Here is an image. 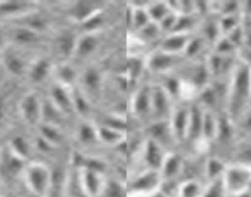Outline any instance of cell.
<instances>
[{
	"label": "cell",
	"instance_id": "obj_1",
	"mask_svg": "<svg viewBox=\"0 0 251 197\" xmlns=\"http://www.w3.org/2000/svg\"><path fill=\"white\" fill-rule=\"evenodd\" d=\"M251 105V69L238 59L229 78L226 90V111L231 121H238Z\"/></svg>",
	"mask_w": 251,
	"mask_h": 197
},
{
	"label": "cell",
	"instance_id": "obj_2",
	"mask_svg": "<svg viewBox=\"0 0 251 197\" xmlns=\"http://www.w3.org/2000/svg\"><path fill=\"white\" fill-rule=\"evenodd\" d=\"M222 182L228 196L248 192L251 186V167L239 163L226 165Z\"/></svg>",
	"mask_w": 251,
	"mask_h": 197
},
{
	"label": "cell",
	"instance_id": "obj_3",
	"mask_svg": "<svg viewBox=\"0 0 251 197\" xmlns=\"http://www.w3.org/2000/svg\"><path fill=\"white\" fill-rule=\"evenodd\" d=\"M25 179L28 189L36 195V196L43 197L48 194L50 189L52 176L50 172L45 165L32 164L25 170Z\"/></svg>",
	"mask_w": 251,
	"mask_h": 197
},
{
	"label": "cell",
	"instance_id": "obj_4",
	"mask_svg": "<svg viewBox=\"0 0 251 197\" xmlns=\"http://www.w3.org/2000/svg\"><path fill=\"white\" fill-rule=\"evenodd\" d=\"M173 110L170 109V94L164 86H153L151 88V114L156 117V121L166 120L165 117L171 116Z\"/></svg>",
	"mask_w": 251,
	"mask_h": 197
},
{
	"label": "cell",
	"instance_id": "obj_5",
	"mask_svg": "<svg viewBox=\"0 0 251 197\" xmlns=\"http://www.w3.org/2000/svg\"><path fill=\"white\" fill-rule=\"evenodd\" d=\"M20 112L26 122L35 124L42 116V104L36 94H27L20 102Z\"/></svg>",
	"mask_w": 251,
	"mask_h": 197
},
{
	"label": "cell",
	"instance_id": "obj_6",
	"mask_svg": "<svg viewBox=\"0 0 251 197\" xmlns=\"http://www.w3.org/2000/svg\"><path fill=\"white\" fill-rule=\"evenodd\" d=\"M1 63L5 67L6 71L14 75H21L28 71V66H26L23 57L14 49L3 48L1 52Z\"/></svg>",
	"mask_w": 251,
	"mask_h": 197
},
{
	"label": "cell",
	"instance_id": "obj_7",
	"mask_svg": "<svg viewBox=\"0 0 251 197\" xmlns=\"http://www.w3.org/2000/svg\"><path fill=\"white\" fill-rule=\"evenodd\" d=\"M144 162L149 167V169H160L161 164L164 162L165 154L163 153V147L159 146L156 142L149 138L148 142L144 144V153H143Z\"/></svg>",
	"mask_w": 251,
	"mask_h": 197
},
{
	"label": "cell",
	"instance_id": "obj_8",
	"mask_svg": "<svg viewBox=\"0 0 251 197\" xmlns=\"http://www.w3.org/2000/svg\"><path fill=\"white\" fill-rule=\"evenodd\" d=\"M81 186L85 190V195L88 197H94L102 189V181L98 172L90 169H85L81 174Z\"/></svg>",
	"mask_w": 251,
	"mask_h": 197
},
{
	"label": "cell",
	"instance_id": "obj_9",
	"mask_svg": "<svg viewBox=\"0 0 251 197\" xmlns=\"http://www.w3.org/2000/svg\"><path fill=\"white\" fill-rule=\"evenodd\" d=\"M133 110L134 114L138 117L151 112V88L146 86V88H141L137 91L136 95H134Z\"/></svg>",
	"mask_w": 251,
	"mask_h": 197
},
{
	"label": "cell",
	"instance_id": "obj_10",
	"mask_svg": "<svg viewBox=\"0 0 251 197\" xmlns=\"http://www.w3.org/2000/svg\"><path fill=\"white\" fill-rule=\"evenodd\" d=\"M182 170V160L177 154L165 155L160 168V175L166 180L175 179Z\"/></svg>",
	"mask_w": 251,
	"mask_h": 197
},
{
	"label": "cell",
	"instance_id": "obj_11",
	"mask_svg": "<svg viewBox=\"0 0 251 197\" xmlns=\"http://www.w3.org/2000/svg\"><path fill=\"white\" fill-rule=\"evenodd\" d=\"M147 13L151 18V23L159 24L165 16H168L171 13V9L169 6V3H151L146 4Z\"/></svg>",
	"mask_w": 251,
	"mask_h": 197
},
{
	"label": "cell",
	"instance_id": "obj_12",
	"mask_svg": "<svg viewBox=\"0 0 251 197\" xmlns=\"http://www.w3.org/2000/svg\"><path fill=\"white\" fill-rule=\"evenodd\" d=\"M203 187L197 180H187L177 189V197H201Z\"/></svg>",
	"mask_w": 251,
	"mask_h": 197
},
{
	"label": "cell",
	"instance_id": "obj_13",
	"mask_svg": "<svg viewBox=\"0 0 251 197\" xmlns=\"http://www.w3.org/2000/svg\"><path fill=\"white\" fill-rule=\"evenodd\" d=\"M226 168V165H224V163H222L219 159H216V158H212L204 165V174L208 177L209 182L214 181V180H218L223 176Z\"/></svg>",
	"mask_w": 251,
	"mask_h": 197
},
{
	"label": "cell",
	"instance_id": "obj_14",
	"mask_svg": "<svg viewBox=\"0 0 251 197\" xmlns=\"http://www.w3.org/2000/svg\"><path fill=\"white\" fill-rule=\"evenodd\" d=\"M48 69H50V64L41 59V61H36L32 66L28 67L27 74L30 75L31 80L40 83L45 79L46 75H48Z\"/></svg>",
	"mask_w": 251,
	"mask_h": 197
},
{
	"label": "cell",
	"instance_id": "obj_15",
	"mask_svg": "<svg viewBox=\"0 0 251 197\" xmlns=\"http://www.w3.org/2000/svg\"><path fill=\"white\" fill-rule=\"evenodd\" d=\"M98 137L100 139H102L105 143L108 144H117L122 141V133L120 131H117L116 128L110 126H101L99 127V129L96 131Z\"/></svg>",
	"mask_w": 251,
	"mask_h": 197
},
{
	"label": "cell",
	"instance_id": "obj_16",
	"mask_svg": "<svg viewBox=\"0 0 251 197\" xmlns=\"http://www.w3.org/2000/svg\"><path fill=\"white\" fill-rule=\"evenodd\" d=\"M201 197H228L223 186V182H222V177L209 182L207 189H203Z\"/></svg>",
	"mask_w": 251,
	"mask_h": 197
},
{
	"label": "cell",
	"instance_id": "obj_17",
	"mask_svg": "<svg viewBox=\"0 0 251 197\" xmlns=\"http://www.w3.org/2000/svg\"><path fill=\"white\" fill-rule=\"evenodd\" d=\"M236 163L251 167V139L244 142L236 152Z\"/></svg>",
	"mask_w": 251,
	"mask_h": 197
},
{
	"label": "cell",
	"instance_id": "obj_18",
	"mask_svg": "<svg viewBox=\"0 0 251 197\" xmlns=\"http://www.w3.org/2000/svg\"><path fill=\"white\" fill-rule=\"evenodd\" d=\"M239 61L245 64L249 69H251V47H243L238 52Z\"/></svg>",
	"mask_w": 251,
	"mask_h": 197
},
{
	"label": "cell",
	"instance_id": "obj_19",
	"mask_svg": "<svg viewBox=\"0 0 251 197\" xmlns=\"http://www.w3.org/2000/svg\"><path fill=\"white\" fill-rule=\"evenodd\" d=\"M241 124V128L244 129V132H246L248 134L251 136V107L238 120Z\"/></svg>",
	"mask_w": 251,
	"mask_h": 197
}]
</instances>
